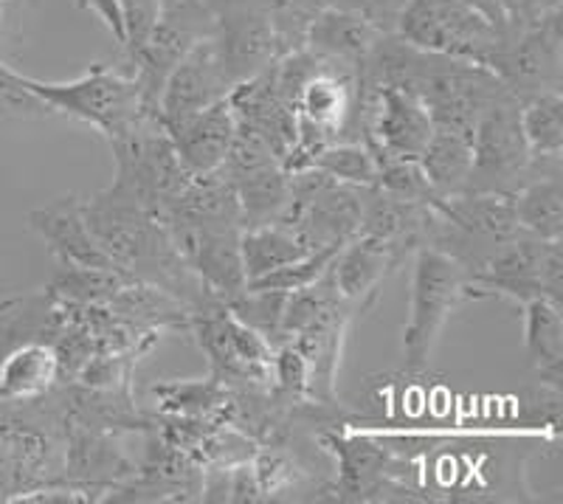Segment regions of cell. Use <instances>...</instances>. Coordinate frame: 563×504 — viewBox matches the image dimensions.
Returning <instances> with one entry per match:
<instances>
[{
	"mask_svg": "<svg viewBox=\"0 0 563 504\" xmlns=\"http://www.w3.org/2000/svg\"><path fill=\"white\" fill-rule=\"evenodd\" d=\"M361 88L400 85L426 105L434 128L474 135L479 116L510 90L485 65L415 48L397 34H384L358 68Z\"/></svg>",
	"mask_w": 563,
	"mask_h": 504,
	"instance_id": "obj_1",
	"label": "cell"
},
{
	"mask_svg": "<svg viewBox=\"0 0 563 504\" xmlns=\"http://www.w3.org/2000/svg\"><path fill=\"white\" fill-rule=\"evenodd\" d=\"M82 211L104 254L124 276L161 287L186 310L211 296L178 254L164 223L115 180L90 200H82Z\"/></svg>",
	"mask_w": 563,
	"mask_h": 504,
	"instance_id": "obj_2",
	"label": "cell"
},
{
	"mask_svg": "<svg viewBox=\"0 0 563 504\" xmlns=\"http://www.w3.org/2000/svg\"><path fill=\"white\" fill-rule=\"evenodd\" d=\"M65 415L59 390L29 403L0 406V502L63 482Z\"/></svg>",
	"mask_w": 563,
	"mask_h": 504,
	"instance_id": "obj_3",
	"label": "cell"
},
{
	"mask_svg": "<svg viewBox=\"0 0 563 504\" xmlns=\"http://www.w3.org/2000/svg\"><path fill=\"white\" fill-rule=\"evenodd\" d=\"M23 83L54 113L88 124L102 133L108 144L158 122V116L144 102L135 77L122 65L97 63L68 83H43L23 74Z\"/></svg>",
	"mask_w": 563,
	"mask_h": 504,
	"instance_id": "obj_4",
	"label": "cell"
},
{
	"mask_svg": "<svg viewBox=\"0 0 563 504\" xmlns=\"http://www.w3.org/2000/svg\"><path fill=\"white\" fill-rule=\"evenodd\" d=\"M411 260L415 269H411L409 321L404 330V370L409 375H422L429 370L431 352L456 307L482 296L467 280V271L445 251L420 245Z\"/></svg>",
	"mask_w": 563,
	"mask_h": 504,
	"instance_id": "obj_5",
	"label": "cell"
},
{
	"mask_svg": "<svg viewBox=\"0 0 563 504\" xmlns=\"http://www.w3.org/2000/svg\"><path fill=\"white\" fill-rule=\"evenodd\" d=\"M186 332L209 361L211 375L223 383L234 390L274 386V344L214 294L189 310Z\"/></svg>",
	"mask_w": 563,
	"mask_h": 504,
	"instance_id": "obj_6",
	"label": "cell"
},
{
	"mask_svg": "<svg viewBox=\"0 0 563 504\" xmlns=\"http://www.w3.org/2000/svg\"><path fill=\"white\" fill-rule=\"evenodd\" d=\"M519 99L507 94L493 102L474 128V161L462 191L516 195L538 175L563 173L561 158H536L519 124Z\"/></svg>",
	"mask_w": 563,
	"mask_h": 504,
	"instance_id": "obj_7",
	"label": "cell"
},
{
	"mask_svg": "<svg viewBox=\"0 0 563 504\" xmlns=\"http://www.w3.org/2000/svg\"><path fill=\"white\" fill-rule=\"evenodd\" d=\"M395 34L422 52L490 68L507 32L465 0H409Z\"/></svg>",
	"mask_w": 563,
	"mask_h": 504,
	"instance_id": "obj_8",
	"label": "cell"
},
{
	"mask_svg": "<svg viewBox=\"0 0 563 504\" xmlns=\"http://www.w3.org/2000/svg\"><path fill=\"white\" fill-rule=\"evenodd\" d=\"M366 186L341 184L319 169L290 173V200L279 223L308 251H339L361 229Z\"/></svg>",
	"mask_w": 563,
	"mask_h": 504,
	"instance_id": "obj_9",
	"label": "cell"
},
{
	"mask_svg": "<svg viewBox=\"0 0 563 504\" xmlns=\"http://www.w3.org/2000/svg\"><path fill=\"white\" fill-rule=\"evenodd\" d=\"M110 150L115 161V184L128 189L158 220L178 204L189 180L195 178L158 122L110 141Z\"/></svg>",
	"mask_w": 563,
	"mask_h": 504,
	"instance_id": "obj_10",
	"label": "cell"
},
{
	"mask_svg": "<svg viewBox=\"0 0 563 504\" xmlns=\"http://www.w3.org/2000/svg\"><path fill=\"white\" fill-rule=\"evenodd\" d=\"M316 440L324 451L335 453L339 476L321 487V493H333L339 502H429L417 496L415 487L400 482L406 462L397 460L391 451L369 442L366 437L341 435L339 426L321 428Z\"/></svg>",
	"mask_w": 563,
	"mask_h": 504,
	"instance_id": "obj_11",
	"label": "cell"
},
{
	"mask_svg": "<svg viewBox=\"0 0 563 504\" xmlns=\"http://www.w3.org/2000/svg\"><path fill=\"white\" fill-rule=\"evenodd\" d=\"M220 175L238 195L243 229L279 223L290 200V175L263 141L238 130Z\"/></svg>",
	"mask_w": 563,
	"mask_h": 504,
	"instance_id": "obj_12",
	"label": "cell"
},
{
	"mask_svg": "<svg viewBox=\"0 0 563 504\" xmlns=\"http://www.w3.org/2000/svg\"><path fill=\"white\" fill-rule=\"evenodd\" d=\"M561 12L527 26L521 32H507L490 70L505 83L519 102L530 96L561 90L563 85V43Z\"/></svg>",
	"mask_w": 563,
	"mask_h": 504,
	"instance_id": "obj_13",
	"label": "cell"
},
{
	"mask_svg": "<svg viewBox=\"0 0 563 504\" xmlns=\"http://www.w3.org/2000/svg\"><path fill=\"white\" fill-rule=\"evenodd\" d=\"M164 229L173 237L175 249L184 256L206 291L223 299L225 305L245 294L249 280L240 256V234L243 226L229 223H186V220H164Z\"/></svg>",
	"mask_w": 563,
	"mask_h": 504,
	"instance_id": "obj_14",
	"label": "cell"
},
{
	"mask_svg": "<svg viewBox=\"0 0 563 504\" xmlns=\"http://www.w3.org/2000/svg\"><path fill=\"white\" fill-rule=\"evenodd\" d=\"M135 460L124 451L122 435L65 420L63 482L82 487L93 502H108L115 487L133 479Z\"/></svg>",
	"mask_w": 563,
	"mask_h": 504,
	"instance_id": "obj_15",
	"label": "cell"
},
{
	"mask_svg": "<svg viewBox=\"0 0 563 504\" xmlns=\"http://www.w3.org/2000/svg\"><path fill=\"white\" fill-rule=\"evenodd\" d=\"M552 243H558V240H541V237L519 231L516 237L496 245L467 274V280L482 299L485 296H505L516 305L538 299V296H544V262Z\"/></svg>",
	"mask_w": 563,
	"mask_h": 504,
	"instance_id": "obj_16",
	"label": "cell"
},
{
	"mask_svg": "<svg viewBox=\"0 0 563 504\" xmlns=\"http://www.w3.org/2000/svg\"><path fill=\"white\" fill-rule=\"evenodd\" d=\"M144 453L135 460L133 479L115 487L108 502H200L203 468L161 440L153 428L144 431Z\"/></svg>",
	"mask_w": 563,
	"mask_h": 504,
	"instance_id": "obj_17",
	"label": "cell"
},
{
	"mask_svg": "<svg viewBox=\"0 0 563 504\" xmlns=\"http://www.w3.org/2000/svg\"><path fill=\"white\" fill-rule=\"evenodd\" d=\"M231 90H234V85L229 83V77L220 68L214 45H211L209 37H203L184 54V59L175 65L173 74L167 77V83L161 88L155 116H158L161 128L169 130L175 124L186 122L189 116L225 99Z\"/></svg>",
	"mask_w": 563,
	"mask_h": 504,
	"instance_id": "obj_18",
	"label": "cell"
},
{
	"mask_svg": "<svg viewBox=\"0 0 563 504\" xmlns=\"http://www.w3.org/2000/svg\"><path fill=\"white\" fill-rule=\"evenodd\" d=\"M29 229L52 251L57 265H70V269H99V271H119L115 262L104 254L99 240L90 231L85 220L82 200L79 198H59L43 209L29 211ZM122 274V271H119Z\"/></svg>",
	"mask_w": 563,
	"mask_h": 504,
	"instance_id": "obj_19",
	"label": "cell"
},
{
	"mask_svg": "<svg viewBox=\"0 0 563 504\" xmlns=\"http://www.w3.org/2000/svg\"><path fill=\"white\" fill-rule=\"evenodd\" d=\"M225 99L234 110L238 130L263 141L279 161L288 158L296 144V113L276 90L268 68L240 83Z\"/></svg>",
	"mask_w": 563,
	"mask_h": 504,
	"instance_id": "obj_20",
	"label": "cell"
},
{
	"mask_svg": "<svg viewBox=\"0 0 563 504\" xmlns=\"http://www.w3.org/2000/svg\"><path fill=\"white\" fill-rule=\"evenodd\" d=\"M406 256H411L409 251L397 249V245L375 240V237L355 234L333 256V262H330V276H333L335 291L346 302H355V305H361L366 310V307H372V302L378 299L380 285H384L386 276Z\"/></svg>",
	"mask_w": 563,
	"mask_h": 504,
	"instance_id": "obj_21",
	"label": "cell"
},
{
	"mask_svg": "<svg viewBox=\"0 0 563 504\" xmlns=\"http://www.w3.org/2000/svg\"><path fill=\"white\" fill-rule=\"evenodd\" d=\"M0 406L37 401L63 383L59 355L52 341H12L7 336H0Z\"/></svg>",
	"mask_w": 563,
	"mask_h": 504,
	"instance_id": "obj_22",
	"label": "cell"
},
{
	"mask_svg": "<svg viewBox=\"0 0 563 504\" xmlns=\"http://www.w3.org/2000/svg\"><path fill=\"white\" fill-rule=\"evenodd\" d=\"M167 135L189 173L209 175L223 166L225 155L234 144V135H238V119H234L229 99H220L211 108L169 128Z\"/></svg>",
	"mask_w": 563,
	"mask_h": 504,
	"instance_id": "obj_23",
	"label": "cell"
},
{
	"mask_svg": "<svg viewBox=\"0 0 563 504\" xmlns=\"http://www.w3.org/2000/svg\"><path fill=\"white\" fill-rule=\"evenodd\" d=\"M431 220H434V204L397 198L380 186H366L358 234L375 237L415 254L420 245L429 243Z\"/></svg>",
	"mask_w": 563,
	"mask_h": 504,
	"instance_id": "obj_24",
	"label": "cell"
},
{
	"mask_svg": "<svg viewBox=\"0 0 563 504\" xmlns=\"http://www.w3.org/2000/svg\"><path fill=\"white\" fill-rule=\"evenodd\" d=\"M380 37H384V32L372 26L369 20L344 12V9L324 7L310 26L305 48H310L319 57L339 59L352 68H361Z\"/></svg>",
	"mask_w": 563,
	"mask_h": 504,
	"instance_id": "obj_25",
	"label": "cell"
},
{
	"mask_svg": "<svg viewBox=\"0 0 563 504\" xmlns=\"http://www.w3.org/2000/svg\"><path fill=\"white\" fill-rule=\"evenodd\" d=\"M525 310V350L541 386L561 392L563 375V305L538 296L521 305Z\"/></svg>",
	"mask_w": 563,
	"mask_h": 504,
	"instance_id": "obj_26",
	"label": "cell"
},
{
	"mask_svg": "<svg viewBox=\"0 0 563 504\" xmlns=\"http://www.w3.org/2000/svg\"><path fill=\"white\" fill-rule=\"evenodd\" d=\"M155 409L164 417H195V420H223L229 415L234 390L220 377L203 381H161L150 386Z\"/></svg>",
	"mask_w": 563,
	"mask_h": 504,
	"instance_id": "obj_27",
	"label": "cell"
},
{
	"mask_svg": "<svg viewBox=\"0 0 563 504\" xmlns=\"http://www.w3.org/2000/svg\"><path fill=\"white\" fill-rule=\"evenodd\" d=\"M471 161H474V135L451 128H434L417 164L437 198H449L465 189Z\"/></svg>",
	"mask_w": 563,
	"mask_h": 504,
	"instance_id": "obj_28",
	"label": "cell"
},
{
	"mask_svg": "<svg viewBox=\"0 0 563 504\" xmlns=\"http://www.w3.org/2000/svg\"><path fill=\"white\" fill-rule=\"evenodd\" d=\"M563 173L538 175L512 195L519 229L541 240H563Z\"/></svg>",
	"mask_w": 563,
	"mask_h": 504,
	"instance_id": "obj_29",
	"label": "cell"
},
{
	"mask_svg": "<svg viewBox=\"0 0 563 504\" xmlns=\"http://www.w3.org/2000/svg\"><path fill=\"white\" fill-rule=\"evenodd\" d=\"M308 254L310 251L296 240L294 231L282 223L254 226V229H243L240 234V256H243V271L249 282L263 280L271 271L290 265Z\"/></svg>",
	"mask_w": 563,
	"mask_h": 504,
	"instance_id": "obj_30",
	"label": "cell"
},
{
	"mask_svg": "<svg viewBox=\"0 0 563 504\" xmlns=\"http://www.w3.org/2000/svg\"><path fill=\"white\" fill-rule=\"evenodd\" d=\"M519 124L527 147L536 158H561L563 155V96L547 90L519 105Z\"/></svg>",
	"mask_w": 563,
	"mask_h": 504,
	"instance_id": "obj_31",
	"label": "cell"
},
{
	"mask_svg": "<svg viewBox=\"0 0 563 504\" xmlns=\"http://www.w3.org/2000/svg\"><path fill=\"white\" fill-rule=\"evenodd\" d=\"M313 169L352 186L378 184V161L364 141H333L313 155Z\"/></svg>",
	"mask_w": 563,
	"mask_h": 504,
	"instance_id": "obj_32",
	"label": "cell"
},
{
	"mask_svg": "<svg viewBox=\"0 0 563 504\" xmlns=\"http://www.w3.org/2000/svg\"><path fill=\"white\" fill-rule=\"evenodd\" d=\"M54 110L26 88L23 74L3 63L0 57V130L18 128V124H37L54 119Z\"/></svg>",
	"mask_w": 563,
	"mask_h": 504,
	"instance_id": "obj_33",
	"label": "cell"
},
{
	"mask_svg": "<svg viewBox=\"0 0 563 504\" xmlns=\"http://www.w3.org/2000/svg\"><path fill=\"white\" fill-rule=\"evenodd\" d=\"M251 471H254L256 487L263 493V502L279 498V493H288L301 485L308 471L296 462L294 451L282 446H256L251 453Z\"/></svg>",
	"mask_w": 563,
	"mask_h": 504,
	"instance_id": "obj_34",
	"label": "cell"
},
{
	"mask_svg": "<svg viewBox=\"0 0 563 504\" xmlns=\"http://www.w3.org/2000/svg\"><path fill=\"white\" fill-rule=\"evenodd\" d=\"M324 7L327 0H271L268 12L279 57L296 52V48H305L310 26Z\"/></svg>",
	"mask_w": 563,
	"mask_h": 504,
	"instance_id": "obj_35",
	"label": "cell"
},
{
	"mask_svg": "<svg viewBox=\"0 0 563 504\" xmlns=\"http://www.w3.org/2000/svg\"><path fill=\"white\" fill-rule=\"evenodd\" d=\"M335 254L339 251L333 249L310 251L308 256H301V260L290 262V265H282V269L271 271L263 280L249 282V287H254V291H276V294H294V291H301V287L319 282L327 274Z\"/></svg>",
	"mask_w": 563,
	"mask_h": 504,
	"instance_id": "obj_36",
	"label": "cell"
},
{
	"mask_svg": "<svg viewBox=\"0 0 563 504\" xmlns=\"http://www.w3.org/2000/svg\"><path fill=\"white\" fill-rule=\"evenodd\" d=\"M375 161H378V184L375 186H380L389 195H397V198L434 204L437 195L431 191L429 180H426L417 161L391 158V155H375Z\"/></svg>",
	"mask_w": 563,
	"mask_h": 504,
	"instance_id": "obj_37",
	"label": "cell"
},
{
	"mask_svg": "<svg viewBox=\"0 0 563 504\" xmlns=\"http://www.w3.org/2000/svg\"><path fill=\"white\" fill-rule=\"evenodd\" d=\"M285 296L276 294V291H254V287H245V294H240L238 299L229 302V307L249 327H254L256 332H263L265 339L276 347L279 339V321H282V307H285Z\"/></svg>",
	"mask_w": 563,
	"mask_h": 504,
	"instance_id": "obj_38",
	"label": "cell"
},
{
	"mask_svg": "<svg viewBox=\"0 0 563 504\" xmlns=\"http://www.w3.org/2000/svg\"><path fill=\"white\" fill-rule=\"evenodd\" d=\"M119 3V14H122V63H133L135 54L147 45L150 34H153L155 23L161 18V0H115Z\"/></svg>",
	"mask_w": 563,
	"mask_h": 504,
	"instance_id": "obj_39",
	"label": "cell"
},
{
	"mask_svg": "<svg viewBox=\"0 0 563 504\" xmlns=\"http://www.w3.org/2000/svg\"><path fill=\"white\" fill-rule=\"evenodd\" d=\"M501 7H505L507 32H521L561 12V0H501Z\"/></svg>",
	"mask_w": 563,
	"mask_h": 504,
	"instance_id": "obj_40",
	"label": "cell"
},
{
	"mask_svg": "<svg viewBox=\"0 0 563 504\" xmlns=\"http://www.w3.org/2000/svg\"><path fill=\"white\" fill-rule=\"evenodd\" d=\"M29 0H0V48L14 45L23 37V18Z\"/></svg>",
	"mask_w": 563,
	"mask_h": 504,
	"instance_id": "obj_41",
	"label": "cell"
},
{
	"mask_svg": "<svg viewBox=\"0 0 563 504\" xmlns=\"http://www.w3.org/2000/svg\"><path fill=\"white\" fill-rule=\"evenodd\" d=\"M77 7L85 9V12H93L99 20H102L108 32L113 34V40L122 45L124 32H122V14H119V3L115 0H77Z\"/></svg>",
	"mask_w": 563,
	"mask_h": 504,
	"instance_id": "obj_42",
	"label": "cell"
},
{
	"mask_svg": "<svg viewBox=\"0 0 563 504\" xmlns=\"http://www.w3.org/2000/svg\"><path fill=\"white\" fill-rule=\"evenodd\" d=\"M0 347H3V341H0Z\"/></svg>",
	"mask_w": 563,
	"mask_h": 504,
	"instance_id": "obj_43",
	"label": "cell"
}]
</instances>
